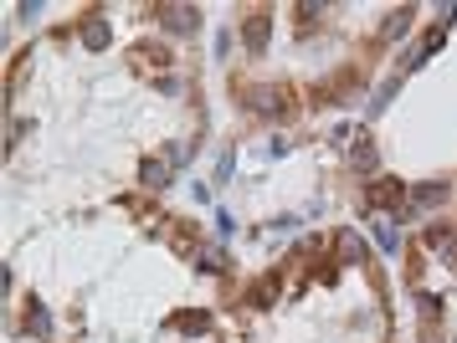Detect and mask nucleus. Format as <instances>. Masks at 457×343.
<instances>
[{
  "label": "nucleus",
  "mask_w": 457,
  "mask_h": 343,
  "mask_svg": "<svg viewBox=\"0 0 457 343\" xmlns=\"http://www.w3.org/2000/svg\"><path fill=\"white\" fill-rule=\"evenodd\" d=\"M201 11L83 5L11 52V231L119 195H165L206 143Z\"/></svg>",
  "instance_id": "1"
},
{
  "label": "nucleus",
  "mask_w": 457,
  "mask_h": 343,
  "mask_svg": "<svg viewBox=\"0 0 457 343\" xmlns=\"http://www.w3.org/2000/svg\"><path fill=\"white\" fill-rule=\"evenodd\" d=\"M242 266L165 195H119L11 231V343H231Z\"/></svg>",
  "instance_id": "2"
},
{
  "label": "nucleus",
  "mask_w": 457,
  "mask_h": 343,
  "mask_svg": "<svg viewBox=\"0 0 457 343\" xmlns=\"http://www.w3.org/2000/svg\"><path fill=\"white\" fill-rule=\"evenodd\" d=\"M416 5H237L221 72L242 118L293 128L365 98L421 26Z\"/></svg>",
  "instance_id": "3"
},
{
  "label": "nucleus",
  "mask_w": 457,
  "mask_h": 343,
  "mask_svg": "<svg viewBox=\"0 0 457 343\" xmlns=\"http://www.w3.org/2000/svg\"><path fill=\"white\" fill-rule=\"evenodd\" d=\"M231 343H395L386 266L354 225H319L242 282Z\"/></svg>",
  "instance_id": "4"
},
{
  "label": "nucleus",
  "mask_w": 457,
  "mask_h": 343,
  "mask_svg": "<svg viewBox=\"0 0 457 343\" xmlns=\"http://www.w3.org/2000/svg\"><path fill=\"white\" fill-rule=\"evenodd\" d=\"M401 282L411 298L416 343H457V205L411 231Z\"/></svg>",
  "instance_id": "5"
}]
</instances>
